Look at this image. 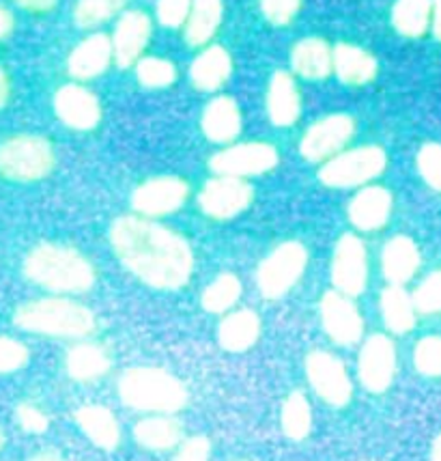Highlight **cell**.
I'll return each instance as SVG.
<instances>
[{"label": "cell", "mask_w": 441, "mask_h": 461, "mask_svg": "<svg viewBox=\"0 0 441 461\" xmlns=\"http://www.w3.org/2000/svg\"><path fill=\"white\" fill-rule=\"evenodd\" d=\"M110 241L121 263L148 287L179 289L194 270L190 244L156 222L134 216L119 218L110 229Z\"/></svg>", "instance_id": "obj_1"}, {"label": "cell", "mask_w": 441, "mask_h": 461, "mask_svg": "<svg viewBox=\"0 0 441 461\" xmlns=\"http://www.w3.org/2000/svg\"><path fill=\"white\" fill-rule=\"evenodd\" d=\"M24 276L52 294H85L95 283V270L78 250L43 241L29 250L22 263Z\"/></svg>", "instance_id": "obj_2"}, {"label": "cell", "mask_w": 441, "mask_h": 461, "mask_svg": "<svg viewBox=\"0 0 441 461\" xmlns=\"http://www.w3.org/2000/svg\"><path fill=\"white\" fill-rule=\"evenodd\" d=\"M14 323L20 330L54 339H82L95 330V317L85 304L68 298H40L18 306Z\"/></svg>", "instance_id": "obj_3"}, {"label": "cell", "mask_w": 441, "mask_h": 461, "mask_svg": "<svg viewBox=\"0 0 441 461\" xmlns=\"http://www.w3.org/2000/svg\"><path fill=\"white\" fill-rule=\"evenodd\" d=\"M119 397L131 410L158 414H175L187 403L184 384L156 366H136L125 371L119 380Z\"/></svg>", "instance_id": "obj_4"}, {"label": "cell", "mask_w": 441, "mask_h": 461, "mask_svg": "<svg viewBox=\"0 0 441 461\" xmlns=\"http://www.w3.org/2000/svg\"><path fill=\"white\" fill-rule=\"evenodd\" d=\"M54 147L37 134H18L0 142V175L18 184H32L52 173Z\"/></svg>", "instance_id": "obj_5"}, {"label": "cell", "mask_w": 441, "mask_h": 461, "mask_svg": "<svg viewBox=\"0 0 441 461\" xmlns=\"http://www.w3.org/2000/svg\"><path fill=\"white\" fill-rule=\"evenodd\" d=\"M308 252L300 241H284L261 263L256 272L258 289L265 298H283L295 287L306 270Z\"/></svg>", "instance_id": "obj_6"}, {"label": "cell", "mask_w": 441, "mask_h": 461, "mask_svg": "<svg viewBox=\"0 0 441 461\" xmlns=\"http://www.w3.org/2000/svg\"><path fill=\"white\" fill-rule=\"evenodd\" d=\"M388 158L382 147H360L325 162L319 179L329 188H353L383 173Z\"/></svg>", "instance_id": "obj_7"}, {"label": "cell", "mask_w": 441, "mask_h": 461, "mask_svg": "<svg viewBox=\"0 0 441 461\" xmlns=\"http://www.w3.org/2000/svg\"><path fill=\"white\" fill-rule=\"evenodd\" d=\"M278 164V151L267 142H244L216 153L209 162L212 171L229 177H248L263 175Z\"/></svg>", "instance_id": "obj_8"}, {"label": "cell", "mask_w": 441, "mask_h": 461, "mask_svg": "<svg viewBox=\"0 0 441 461\" xmlns=\"http://www.w3.org/2000/svg\"><path fill=\"white\" fill-rule=\"evenodd\" d=\"M306 373L312 388L334 408H345L351 399V380L345 365L328 351H312L306 360Z\"/></svg>", "instance_id": "obj_9"}, {"label": "cell", "mask_w": 441, "mask_h": 461, "mask_svg": "<svg viewBox=\"0 0 441 461\" xmlns=\"http://www.w3.org/2000/svg\"><path fill=\"white\" fill-rule=\"evenodd\" d=\"M252 185L246 184L241 177H229V175H220L218 179H212L202 188L198 203L201 210L207 216L218 218V221H229L241 213L252 203Z\"/></svg>", "instance_id": "obj_10"}, {"label": "cell", "mask_w": 441, "mask_h": 461, "mask_svg": "<svg viewBox=\"0 0 441 461\" xmlns=\"http://www.w3.org/2000/svg\"><path fill=\"white\" fill-rule=\"evenodd\" d=\"M356 123L349 114H329L312 125L302 139L300 151L308 162H321L338 153L351 140Z\"/></svg>", "instance_id": "obj_11"}, {"label": "cell", "mask_w": 441, "mask_h": 461, "mask_svg": "<svg viewBox=\"0 0 441 461\" xmlns=\"http://www.w3.org/2000/svg\"><path fill=\"white\" fill-rule=\"evenodd\" d=\"M368 261L366 249L362 240L356 235H343L336 244L334 263H332V281L345 295H360L366 287Z\"/></svg>", "instance_id": "obj_12"}, {"label": "cell", "mask_w": 441, "mask_h": 461, "mask_svg": "<svg viewBox=\"0 0 441 461\" xmlns=\"http://www.w3.org/2000/svg\"><path fill=\"white\" fill-rule=\"evenodd\" d=\"M357 369H360V380L366 391H388L396 373L394 343L388 337H383V334H374V337L364 343Z\"/></svg>", "instance_id": "obj_13"}, {"label": "cell", "mask_w": 441, "mask_h": 461, "mask_svg": "<svg viewBox=\"0 0 441 461\" xmlns=\"http://www.w3.org/2000/svg\"><path fill=\"white\" fill-rule=\"evenodd\" d=\"M187 184L179 177H156L138 185L131 194V205L142 216H166L184 205Z\"/></svg>", "instance_id": "obj_14"}, {"label": "cell", "mask_w": 441, "mask_h": 461, "mask_svg": "<svg viewBox=\"0 0 441 461\" xmlns=\"http://www.w3.org/2000/svg\"><path fill=\"white\" fill-rule=\"evenodd\" d=\"M323 328L336 343L353 345L362 339L364 321L356 304L338 291H328L321 298Z\"/></svg>", "instance_id": "obj_15"}, {"label": "cell", "mask_w": 441, "mask_h": 461, "mask_svg": "<svg viewBox=\"0 0 441 461\" xmlns=\"http://www.w3.org/2000/svg\"><path fill=\"white\" fill-rule=\"evenodd\" d=\"M54 113L71 130H93L102 119V106L91 91L78 85H65L54 93Z\"/></svg>", "instance_id": "obj_16"}, {"label": "cell", "mask_w": 441, "mask_h": 461, "mask_svg": "<svg viewBox=\"0 0 441 461\" xmlns=\"http://www.w3.org/2000/svg\"><path fill=\"white\" fill-rule=\"evenodd\" d=\"M151 37V18L145 11H125L112 37V52L119 68H131Z\"/></svg>", "instance_id": "obj_17"}, {"label": "cell", "mask_w": 441, "mask_h": 461, "mask_svg": "<svg viewBox=\"0 0 441 461\" xmlns=\"http://www.w3.org/2000/svg\"><path fill=\"white\" fill-rule=\"evenodd\" d=\"M112 57V41L106 35H102V32H95V35L82 40L71 50L68 59V71L78 80L97 78L99 74L108 69Z\"/></svg>", "instance_id": "obj_18"}, {"label": "cell", "mask_w": 441, "mask_h": 461, "mask_svg": "<svg viewBox=\"0 0 441 461\" xmlns=\"http://www.w3.org/2000/svg\"><path fill=\"white\" fill-rule=\"evenodd\" d=\"M76 422L82 433L104 451H114L121 442V427L114 414L104 405H82L76 411Z\"/></svg>", "instance_id": "obj_19"}, {"label": "cell", "mask_w": 441, "mask_h": 461, "mask_svg": "<svg viewBox=\"0 0 441 461\" xmlns=\"http://www.w3.org/2000/svg\"><path fill=\"white\" fill-rule=\"evenodd\" d=\"M392 212V196L385 188L373 185L362 190L349 205V218L360 230H377L388 222Z\"/></svg>", "instance_id": "obj_20"}, {"label": "cell", "mask_w": 441, "mask_h": 461, "mask_svg": "<svg viewBox=\"0 0 441 461\" xmlns=\"http://www.w3.org/2000/svg\"><path fill=\"white\" fill-rule=\"evenodd\" d=\"M302 104H300V93L291 74L286 71H275L269 82V93H267V113L274 125L278 128H286V125H293L297 117H300Z\"/></svg>", "instance_id": "obj_21"}, {"label": "cell", "mask_w": 441, "mask_h": 461, "mask_svg": "<svg viewBox=\"0 0 441 461\" xmlns=\"http://www.w3.org/2000/svg\"><path fill=\"white\" fill-rule=\"evenodd\" d=\"M291 65L297 74L308 80H323L334 69V50L328 46V41L319 37H306L295 43L291 52Z\"/></svg>", "instance_id": "obj_22"}, {"label": "cell", "mask_w": 441, "mask_h": 461, "mask_svg": "<svg viewBox=\"0 0 441 461\" xmlns=\"http://www.w3.org/2000/svg\"><path fill=\"white\" fill-rule=\"evenodd\" d=\"M258 334H261V317L255 311L244 309L230 312L220 323L218 341L226 351L239 354V351L250 349L258 341Z\"/></svg>", "instance_id": "obj_23"}, {"label": "cell", "mask_w": 441, "mask_h": 461, "mask_svg": "<svg viewBox=\"0 0 441 461\" xmlns=\"http://www.w3.org/2000/svg\"><path fill=\"white\" fill-rule=\"evenodd\" d=\"M382 263L385 278L392 285H402L420 267V250L411 238L399 235L385 244Z\"/></svg>", "instance_id": "obj_24"}, {"label": "cell", "mask_w": 441, "mask_h": 461, "mask_svg": "<svg viewBox=\"0 0 441 461\" xmlns=\"http://www.w3.org/2000/svg\"><path fill=\"white\" fill-rule=\"evenodd\" d=\"M334 71L345 85L360 86L377 76V60L362 48L340 43L334 48Z\"/></svg>", "instance_id": "obj_25"}, {"label": "cell", "mask_w": 441, "mask_h": 461, "mask_svg": "<svg viewBox=\"0 0 441 461\" xmlns=\"http://www.w3.org/2000/svg\"><path fill=\"white\" fill-rule=\"evenodd\" d=\"M230 71H233L230 54L222 46H212L202 54H198L192 63L190 76L201 91H216L229 80Z\"/></svg>", "instance_id": "obj_26"}, {"label": "cell", "mask_w": 441, "mask_h": 461, "mask_svg": "<svg viewBox=\"0 0 441 461\" xmlns=\"http://www.w3.org/2000/svg\"><path fill=\"white\" fill-rule=\"evenodd\" d=\"M202 131L209 140L229 142L241 131V113L235 100L216 97L202 114Z\"/></svg>", "instance_id": "obj_27"}, {"label": "cell", "mask_w": 441, "mask_h": 461, "mask_svg": "<svg viewBox=\"0 0 441 461\" xmlns=\"http://www.w3.org/2000/svg\"><path fill=\"white\" fill-rule=\"evenodd\" d=\"M222 0H192L190 18L185 22V41L190 46H205L222 24Z\"/></svg>", "instance_id": "obj_28"}, {"label": "cell", "mask_w": 441, "mask_h": 461, "mask_svg": "<svg viewBox=\"0 0 441 461\" xmlns=\"http://www.w3.org/2000/svg\"><path fill=\"white\" fill-rule=\"evenodd\" d=\"M65 366H68L69 377H74V380L91 382L106 375L110 369V358L106 351L97 348V345L80 343L68 351Z\"/></svg>", "instance_id": "obj_29"}, {"label": "cell", "mask_w": 441, "mask_h": 461, "mask_svg": "<svg viewBox=\"0 0 441 461\" xmlns=\"http://www.w3.org/2000/svg\"><path fill=\"white\" fill-rule=\"evenodd\" d=\"M134 438L148 451H168L181 440V425L170 416H151L134 427Z\"/></svg>", "instance_id": "obj_30"}, {"label": "cell", "mask_w": 441, "mask_h": 461, "mask_svg": "<svg viewBox=\"0 0 441 461\" xmlns=\"http://www.w3.org/2000/svg\"><path fill=\"white\" fill-rule=\"evenodd\" d=\"M383 321L396 334L410 332L416 326V304L400 285H390L382 294Z\"/></svg>", "instance_id": "obj_31"}, {"label": "cell", "mask_w": 441, "mask_h": 461, "mask_svg": "<svg viewBox=\"0 0 441 461\" xmlns=\"http://www.w3.org/2000/svg\"><path fill=\"white\" fill-rule=\"evenodd\" d=\"M433 20L431 0H396L392 9L394 29L405 37H420Z\"/></svg>", "instance_id": "obj_32"}, {"label": "cell", "mask_w": 441, "mask_h": 461, "mask_svg": "<svg viewBox=\"0 0 441 461\" xmlns=\"http://www.w3.org/2000/svg\"><path fill=\"white\" fill-rule=\"evenodd\" d=\"M280 422H283V431L289 440L302 442L308 438V433L312 429V411L304 394L293 393L286 397Z\"/></svg>", "instance_id": "obj_33"}, {"label": "cell", "mask_w": 441, "mask_h": 461, "mask_svg": "<svg viewBox=\"0 0 441 461\" xmlns=\"http://www.w3.org/2000/svg\"><path fill=\"white\" fill-rule=\"evenodd\" d=\"M128 3L130 0H78L74 7V22L80 29H97L123 11Z\"/></svg>", "instance_id": "obj_34"}, {"label": "cell", "mask_w": 441, "mask_h": 461, "mask_svg": "<svg viewBox=\"0 0 441 461\" xmlns=\"http://www.w3.org/2000/svg\"><path fill=\"white\" fill-rule=\"evenodd\" d=\"M241 298V281L235 274H220L202 294V306L209 312H224Z\"/></svg>", "instance_id": "obj_35"}, {"label": "cell", "mask_w": 441, "mask_h": 461, "mask_svg": "<svg viewBox=\"0 0 441 461\" xmlns=\"http://www.w3.org/2000/svg\"><path fill=\"white\" fill-rule=\"evenodd\" d=\"M136 76L147 89H164V86H170L176 80V69L166 59L147 57L138 60Z\"/></svg>", "instance_id": "obj_36"}, {"label": "cell", "mask_w": 441, "mask_h": 461, "mask_svg": "<svg viewBox=\"0 0 441 461\" xmlns=\"http://www.w3.org/2000/svg\"><path fill=\"white\" fill-rule=\"evenodd\" d=\"M29 348L18 339L0 334V375H11L18 373L29 365Z\"/></svg>", "instance_id": "obj_37"}, {"label": "cell", "mask_w": 441, "mask_h": 461, "mask_svg": "<svg viewBox=\"0 0 441 461\" xmlns=\"http://www.w3.org/2000/svg\"><path fill=\"white\" fill-rule=\"evenodd\" d=\"M413 362L422 375H441V337H427L416 345Z\"/></svg>", "instance_id": "obj_38"}, {"label": "cell", "mask_w": 441, "mask_h": 461, "mask_svg": "<svg viewBox=\"0 0 441 461\" xmlns=\"http://www.w3.org/2000/svg\"><path fill=\"white\" fill-rule=\"evenodd\" d=\"M413 304H416V311L424 312V315L441 312V270L424 278L420 287L413 294Z\"/></svg>", "instance_id": "obj_39"}, {"label": "cell", "mask_w": 441, "mask_h": 461, "mask_svg": "<svg viewBox=\"0 0 441 461\" xmlns=\"http://www.w3.org/2000/svg\"><path fill=\"white\" fill-rule=\"evenodd\" d=\"M418 168H420L424 181L441 192V145L437 142L424 145L418 153Z\"/></svg>", "instance_id": "obj_40"}, {"label": "cell", "mask_w": 441, "mask_h": 461, "mask_svg": "<svg viewBox=\"0 0 441 461\" xmlns=\"http://www.w3.org/2000/svg\"><path fill=\"white\" fill-rule=\"evenodd\" d=\"M192 0H158V20L168 29L185 24L190 18Z\"/></svg>", "instance_id": "obj_41"}, {"label": "cell", "mask_w": 441, "mask_h": 461, "mask_svg": "<svg viewBox=\"0 0 441 461\" xmlns=\"http://www.w3.org/2000/svg\"><path fill=\"white\" fill-rule=\"evenodd\" d=\"M302 7V0H261L263 15L275 26L289 24Z\"/></svg>", "instance_id": "obj_42"}, {"label": "cell", "mask_w": 441, "mask_h": 461, "mask_svg": "<svg viewBox=\"0 0 441 461\" xmlns=\"http://www.w3.org/2000/svg\"><path fill=\"white\" fill-rule=\"evenodd\" d=\"M15 420L26 433H46L50 427V419L32 403H20L15 408Z\"/></svg>", "instance_id": "obj_43"}, {"label": "cell", "mask_w": 441, "mask_h": 461, "mask_svg": "<svg viewBox=\"0 0 441 461\" xmlns=\"http://www.w3.org/2000/svg\"><path fill=\"white\" fill-rule=\"evenodd\" d=\"M209 457H212V442H209V438L194 436L179 448L173 461H209Z\"/></svg>", "instance_id": "obj_44"}, {"label": "cell", "mask_w": 441, "mask_h": 461, "mask_svg": "<svg viewBox=\"0 0 441 461\" xmlns=\"http://www.w3.org/2000/svg\"><path fill=\"white\" fill-rule=\"evenodd\" d=\"M14 3L29 14H48L57 7L58 0H14Z\"/></svg>", "instance_id": "obj_45"}, {"label": "cell", "mask_w": 441, "mask_h": 461, "mask_svg": "<svg viewBox=\"0 0 441 461\" xmlns=\"http://www.w3.org/2000/svg\"><path fill=\"white\" fill-rule=\"evenodd\" d=\"M15 29V15L14 11L4 5H0V41H4Z\"/></svg>", "instance_id": "obj_46"}, {"label": "cell", "mask_w": 441, "mask_h": 461, "mask_svg": "<svg viewBox=\"0 0 441 461\" xmlns=\"http://www.w3.org/2000/svg\"><path fill=\"white\" fill-rule=\"evenodd\" d=\"M9 97H11V82H9L7 71H4L3 65H0V111L7 106Z\"/></svg>", "instance_id": "obj_47"}, {"label": "cell", "mask_w": 441, "mask_h": 461, "mask_svg": "<svg viewBox=\"0 0 441 461\" xmlns=\"http://www.w3.org/2000/svg\"><path fill=\"white\" fill-rule=\"evenodd\" d=\"M433 3V32L441 41V0H431Z\"/></svg>", "instance_id": "obj_48"}, {"label": "cell", "mask_w": 441, "mask_h": 461, "mask_svg": "<svg viewBox=\"0 0 441 461\" xmlns=\"http://www.w3.org/2000/svg\"><path fill=\"white\" fill-rule=\"evenodd\" d=\"M29 461H65V459L57 453H40L35 455V457H31Z\"/></svg>", "instance_id": "obj_49"}, {"label": "cell", "mask_w": 441, "mask_h": 461, "mask_svg": "<svg viewBox=\"0 0 441 461\" xmlns=\"http://www.w3.org/2000/svg\"><path fill=\"white\" fill-rule=\"evenodd\" d=\"M431 461H441V433L435 438L433 448H431Z\"/></svg>", "instance_id": "obj_50"}, {"label": "cell", "mask_w": 441, "mask_h": 461, "mask_svg": "<svg viewBox=\"0 0 441 461\" xmlns=\"http://www.w3.org/2000/svg\"><path fill=\"white\" fill-rule=\"evenodd\" d=\"M3 447H4V433L0 429V451H3Z\"/></svg>", "instance_id": "obj_51"}]
</instances>
